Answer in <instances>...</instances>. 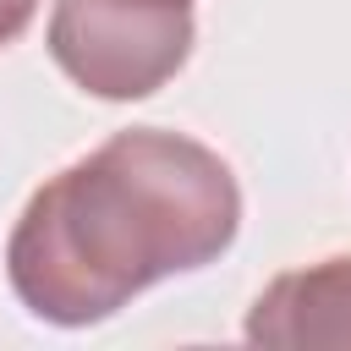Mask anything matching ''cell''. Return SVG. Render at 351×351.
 I'll return each mask as SVG.
<instances>
[{"instance_id": "obj_3", "label": "cell", "mask_w": 351, "mask_h": 351, "mask_svg": "<svg viewBox=\"0 0 351 351\" xmlns=\"http://www.w3.org/2000/svg\"><path fill=\"white\" fill-rule=\"evenodd\" d=\"M252 346H351V252L280 274L247 313Z\"/></svg>"}, {"instance_id": "obj_4", "label": "cell", "mask_w": 351, "mask_h": 351, "mask_svg": "<svg viewBox=\"0 0 351 351\" xmlns=\"http://www.w3.org/2000/svg\"><path fill=\"white\" fill-rule=\"evenodd\" d=\"M33 11H38V0H0V49L33 22Z\"/></svg>"}, {"instance_id": "obj_1", "label": "cell", "mask_w": 351, "mask_h": 351, "mask_svg": "<svg viewBox=\"0 0 351 351\" xmlns=\"http://www.w3.org/2000/svg\"><path fill=\"white\" fill-rule=\"evenodd\" d=\"M236 230L241 186L230 165L186 132L132 126L27 197L5 274L33 318L82 329L137 291L214 263Z\"/></svg>"}, {"instance_id": "obj_2", "label": "cell", "mask_w": 351, "mask_h": 351, "mask_svg": "<svg viewBox=\"0 0 351 351\" xmlns=\"http://www.w3.org/2000/svg\"><path fill=\"white\" fill-rule=\"evenodd\" d=\"M192 0H55L49 55L93 99H148L192 55Z\"/></svg>"}]
</instances>
